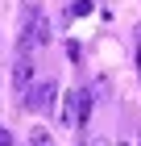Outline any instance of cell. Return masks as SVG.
<instances>
[{"label": "cell", "mask_w": 141, "mask_h": 146, "mask_svg": "<svg viewBox=\"0 0 141 146\" xmlns=\"http://www.w3.org/2000/svg\"><path fill=\"white\" fill-rule=\"evenodd\" d=\"M54 96H58V84H50V79H46V84H33V88L25 92V109L29 113H50L54 109Z\"/></svg>", "instance_id": "cell-1"}, {"label": "cell", "mask_w": 141, "mask_h": 146, "mask_svg": "<svg viewBox=\"0 0 141 146\" xmlns=\"http://www.w3.org/2000/svg\"><path fill=\"white\" fill-rule=\"evenodd\" d=\"M12 88H17V92H29L33 88V63H29V58H21V63L12 67Z\"/></svg>", "instance_id": "cell-2"}, {"label": "cell", "mask_w": 141, "mask_h": 146, "mask_svg": "<svg viewBox=\"0 0 141 146\" xmlns=\"http://www.w3.org/2000/svg\"><path fill=\"white\" fill-rule=\"evenodd\" d=\"M62 125H79V88L66 92V100H62Z\"/></svg>", "instance_id": "cell-3"}, {"label": "cell", "mask_w": 141, "mask_h": 146, "mask_svg": "<svg viewBox=\"0 0 141 146\" xmlns=\"http://www.w3.org/2000/svg\"><path fill=\"white\" fill-rule=\"evenodd\" d=\"M54 138H50V129L46 125H37V129H29V146H50Z\"/></svg>", "instance_id": "cell-4"}, {"label": "cell", "mask_w": 141, "mask_h": 146, "mask_svg": "<svg viewBox=\"0 0 141 146\" xmlns=\"http://www.w3.org/2000/svg\"><path fill=\"white\" fill-rule=\"evenodd\" d=\"M91 13V0H75L71 9H66V17H87Z\"/></svg>", "instance_id": "cell-5"}, {"label": "cell", "mask_w": 141, "mask_h": 146, "mask_svg": "<svg viewBox=\"0 0 141 146\" xmlns=\"http://www.w3.org/2000/svg\"><path fill=\"white\" fill-rule=\"evenodd\" d=\"M108 88H112V84H108V75H100V79H96V88H91V96L100 100V96H108Z\"/></svg>", "instance_id": "cell-6"}, {"label": "cell", "mask_w": 141, "mask_h": 146, "mask_svg": "<svg viewBox=\"0 0 141 146\" xmlns=\"http://www.w3.org/2000/svg\"><path fill=\"white\" fill-rule=\"evenodd\" d=\"M0 146H12V134L4 129V125H0Z\"/></svg>", "instance_id": "cell-7"}, {"label": "cell", "mask_w": 141, "mask_h": 146, "mask_svg": "<svg viewBox=\"0 0 141 146\" xmlns=\"http://www.w3.org/2000/svg\"><path fill=\"white\" fill-rule=\"evenodd\" d=\"M87 146H112V142H108V138H91Z\"/></svg>", "instance_id": "cell-8"}, {"label": "cell", "mask_w": 141, "mask_h": 146, "mask_svg": "<svg viewBox=\"0 0 141 146\" xmlns=\"http://www.w3.org/2000/svg\"><path fill=\"white\" fill-rule=\"evenodd\" d=\"M137 67H141V42H137Z\"/></svg>", "instance_id": "cell-9"}]
</instances>
